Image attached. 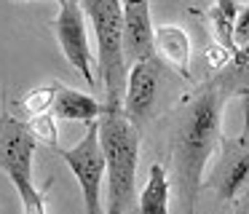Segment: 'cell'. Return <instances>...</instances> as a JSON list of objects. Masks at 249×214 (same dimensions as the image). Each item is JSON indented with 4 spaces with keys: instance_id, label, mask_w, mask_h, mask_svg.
<instances>
[{
    "instance_id": "6da1fadb",
    "label": "cell",
    "mask_w": 249,
    "mask_h": 214,
    "mask_svg": "<svg viewBox=\"0 0 249 214\" xmlns=\"http://www.w3.org/2000/svg\"><path fill=\"white\" fill-rule=\"evenodd\" d=\"M228 96L206 80L182 102L172 118V166L182 214H196V201L204 187V169L217 150L222 134V105Z\"/></svg>"
},
{
    "instance_id": "7a4b0ae2",
    "label": "cell",
    "mask_w": 249,
    "mask_h": 214,
    "mask_svg": "<svg viewBox=\"0 0 249 214\" xmlns=\"http://www.w3.org/2000/svg\"><path fill=\"white\" fill-rule=\"evenodd\" d=\"M140 128L124 115L121 107H105L99 118V142L107 166V209L126 214L137 198V163H140Z\"/></svg>"
},
{
    "instance_id": "3957f363",
    "label": "cell",
    "mask_w": 249,
    "mask_h": 214,
    "mask_svg": "<svg viewBox=\"0 0 249 214\" xmlns=\"http://www.w3.org/2000/svg\"><path fill=\"white\" fill-rule=\"evenodd\" d=\"M89 24L97 37V64L99 80L105 86V105H124L126 78H129V62L124 51V8L121 0H81Z\"/></svg>"
},
{
    "instance_id": "277c9868",
    "label": "cell",
    "mask_w": 249,
    "mask_h": 214,
    "mask_svg": "<svg viewBox=\"0 0 249 214\" xmlns=\"http://www.w3.org/2000/svg\"><path fill=\"white\" fill-rule=\"evenodd\" d=\"M35 134L27 121H19L3 107L0 110V171H6L17 187L22 214H46V190L33 179L35 169Z\"/></svg>"
},
{
    "instance_id": "5b68a950",
    "label": "cell",
    "mask_w": 249,
    "mask_h": 214,
    "mask_svg": "<svg viewBox=\"0 0 249 214\" xmlns=\"http://www.w3.org/2000/svg\"><path fill=\"white\" fill-rule=\"evenodd\" d=\"M204 185L217 201H236L249 187V96H244V128L238 137H222L217 160Z\"/></svg>"
},
{
    "instance_id": "8992f818",
    "label": "cell",
    "mask_w": 249,
    "mask_h": 214,
    "mask_svg": "<svg viewBox=\"0 0 249 214\" xmlns=\"http://www.w3.org/2000/svg\"><path fill=\"white\" fill-rule=\"evenodd\" d=\"M166 67L156 56L142 59V62L129 67L126 78V91H124V115L142 131L145 123H150L166 105Z\"/></svg>"
},
{
    "instance_id": "52a82bcc",
    "label": "cell",
    "mask_w": 249,
    "mask_h": 214,
    "mask_svg": "<svg viewBox=\"0 0 249 214\" xmlns=\"http://www.w3.org/2000/svg\"><path fill=\"white\" fill-rule=\"evenodd\" d=\"M54 153L75 174L78 187L83 193L86 214H105L102 203H99V190H102V182L107 179V166H105V153H102V142H99V121L89 123L86 134H83V139H78V144L54 147Z\"/></svg>"
},
{
    "instance_id": "ba28073f",
    "label": "cell",
    "mask_w": 249,
    "mask_h": 214,
    "mask_svg": "<svg viewBox=\"0 0 249 214\" xmlns=\"http://www.w3.org/2000/svg\"><path fill=\"white\" fill-rule=\"evenodd\" d=\"M56 40L62 46V54L70 62V67L86 80L89 86L97 83V72H94V54L89 46V30H86V14H83L81 3L67 0L59 5V14L51 21Z\"/></svg>"
},
{
    "instance_id": "9c48e42d",
    "label": "cell",
    "mask_w": 249,
    "mask_h": 214,
    "mask_svg": "<svg viewBox=\"0 0 249 214\" xmlns=\"http://www.w3.org/2000/svg\"><path fill=\"white\" fill-rule=\"evenodd\" d=\"M121 8H124V51L131 67L142 59L156 56L153 54L156 27H153L150 0H121Z\"/></svg>"
},
{
    "instance_id": "30bf717a",
    "label": "cell",
    "mask_w": 249,
    "mask_h": 214,
    "mask_svg": "<svg viewBox=\"0 0 249 214\" xmlns=\"http://www.w3.org/2000/svg\"><path fill=\"white\" fill-rule=\"evenodd\" d=\"M153 54L163 67H172L177 75L190 78V37L182 27H174V24L156 27Z\"/></svg>"
},
{
    "instance_id": "8fae6325",
    "label": "cell",
    "mask_w": 249,
    "mask_h": 214,
    "mask_svg": "<svg viewBox=\"0 0 249 214\" xmlns=\"http://www.w3.org/2000/svg\"><path fill=\"white\" fill-rule=\"evenodd\" d=\"M105 102H97L91 94L86 91H78V89H70L65 83H56V94H54V112L56 118L62 121H83V123H94L102 118L105 112Z\"/></svg>"
},
{
    "instance_id": "7c38bea8",
    "label": "cell",
    "mask_w": 249,
    "mask_h": 214,
    "mask_svg": "<svg viewBox=\"0 0 249 214\" xmlns=\"http://www.w3.org/2000/svg\"><path fill=\"white\" fill-rule=\"evenodd\" d=\"M209 80L228 99L231 96H241V99L249 96V43L247 46H238V51L225 64H220V70Z\"/></svg>"
},
{
    "instance_id": "4fadbf2b",
    "label": "cell",
    "mask_w": 249,
    "mask_h": 214,
    "mask_svg": "<svg viewBox=\"0 0 249 214\" xmlns=\"http://www.w3.org/2000/svg\"><path fill=\"white\" fill-rule=\"evenodd\" d=\"M172 201V182L161 163H153L147 171V182L137 198V214H169Z\"/></svg>"
},
{
    "instance_id": "5bb4252c",
    "label": "cell",
    "mask_w": 249,
    "mask_h": 214,
    "mask_svg": "<svg viewBox=\"0 0 249 214\" xmlns=\"http://www.w3.org/2000/svg\"><path fill=\"white\" fill-rule=\"evenodd\" d=\"M238 0H214V5L209 8V19L214 24V35L220 40L222 51L225 54H236L238 46H236V37H233V30H236V19H238Z\"/></svg>"
},
{
    "instance_id": "9a60e30c",
    "label": "cell",
    "mask_w": 249,
    "mask_h": 214,
    "mask_svg": "<svg viewBox=\"0 0 249 214\" xmlns=\"http://www.w3.org/2000/svg\"><path fill=\"white\" fill-rule=\"evenodd\" d=\"M54 94H56V83L40 86V89L30 91V94L24 96L22 105L30 115H43V112H51V107H54Z\"/></svg>"
},
{
    "instance_id": "2e32d148",
    "label": "cell",
    "mask_w": 249,
    "mask_h": 214,
    "mask_svg": "<svg viewBox=\"0 0 249 214\" xmlns=\"http://www.w3.org/2000/svg\"><path fill=\"white\" fill-rule=\"evenodd\" d=\"M30 128H33L35 139L49 147H59V134H56V115L54 112H43V115H33L30 121Z\"/></svg>"
},
{
    "instance_id": "e0dca14e",
    "label": "cell",
    "mask_w": 249,
    "mask_h": 214,
    "mask_svg": "<svg viewBox=\"0 0 249 214\" xmlns=\"http://www.w3.org/2000/svg\"><path fill=\"white\" fill-rule=\"evenodd\" d=\"M233 37H236V46H247L249 43V3L238 11L236 19V30H233Z\"/></svg>"
},
{
    "instance_id": "ac0fdd59",
    "label": "cell",
    "mask_w": 249,
    "mask_h": 214,
    "mask_svg": "<svg viewBox=\"0 0 249 214\" xmlns=\"http://www.w3.org/2000/svg\"><path fill=\"white\" fill-rule=\"evenodd\" d=\"M236 214H249V193L244 196V201L238 203V209H236Z\"/></svg>"
},
{
    "instance_id": "d6986e66",
    "label": "cell",
    "mask_w": 249,
    "mask_h": 214,
    "mask_svg": "<svg viewBox=\"0 0 249 214\" xmlns=\"http://www.w3.org/2000/svg\"><path fill=\"white\" fill-rule=\"evenodd\" d=\"M11 3H27V0H11ZM56 3L62 5V3H67V0H56ZM75 3H81V0H75Z\"/></svg>"
},
{
    "instance_id": "ffe728a7",
    "label": "cell",
    "mask_w": 249,
    "mask_h": 214,
    "mask_svg": "<svg viewBox=\"0 0 249 214\" xmlns=\"http://www.w3.org/2000/svg\"><path fill=\"white\" fill-rule=\"evenodd\" d=\"M105 214H110V212H105Z\"/></svg>"
}]
</instances>
